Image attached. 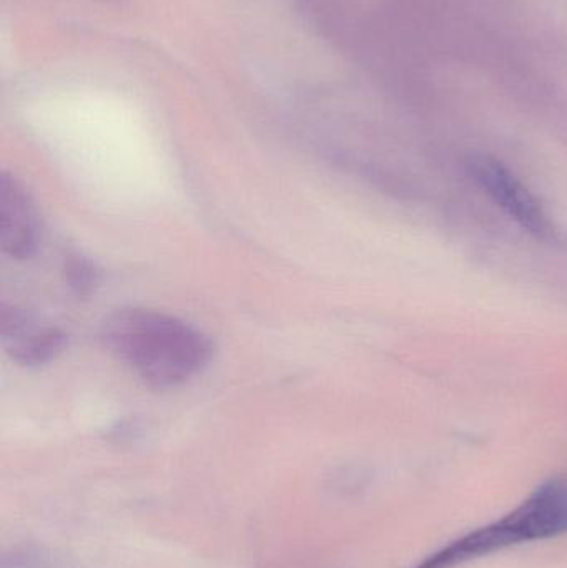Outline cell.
Here are the masks:
<instances>
[{"label":"cell","instance_id":"4","mask_svg":"<svg viewBox=\"0 0 567 568\" xmlns=\"http://www.w3.org/2000/svg\"><path fill=\"white\" fill-rule=\"evenodd\" d=\"M0 339L10 359L26 367L50 363L67 346L62 329L40 326L32 314L6 303L0 306Z\"/></svg>","mask_w":567,"mask_h":568},{"label":"cell","instance_id":"2","mask_svg":"<svg viewBox=\"0 0 567 568\" xmlns=\"http://www.w3.org/2000/svg\"><path fill=\"white\" fill-rule=\"evenodd\" d=\"M567 532V477L543 484L528 500L508 516L473 530L415 568H453L489 556L496 550L535 540L551 539Z\"/></svg>","mask_w":567,"mask_h":568},{"label":"cell","instance_id":"1","mask_svg":"<svg viewBox=\"0 0 567 568\" xmlns=\"http://www.w3.org/2000/svg\"><path fill=\"white\" fill-rule=\"evenodd\" d=\"M102 341L153 389L182 386L205 369L213 353L209 337L185 321L143 307L110 314Z\"/></svg>","mask_w":567,"mask_h":568},{"label":"cell","instance_id":"6","mask_svg":"<svg viewBox=\"0 0 567 568\" xmlns=\"http://www.w3.org/2000/svg\"><path fill=\"white\" fill-rule=\"evenodd\" d=\"M63 278L75 296L89 297L99 287L100 272L85 256L69 255L63 262Z\"/></svg>","mask_w":567,"mask_h":568},{"label":"cell","instance_id":"5","mask_svg":"<svg viewBox=\"0 0 567 568\" xmlns=\"http://www.w3.org/2000/svg\"><path fill=\"white\" fill-rule=\"evenodd\" d=\"M40 242L39 213L13 176L0 175V248L10 260H29Z\"/></svg>","mask_w":567,"mask_h":568},{"label":"cell","instance_id":"3","mask_svg":"<svg viewBox=\"0 0 567 568\" xmlns=\"http://www.w3.org/2000/svg\"><path fill=\"white\" fill-rule=\"evenodd\" d=\"M473 176L482 189L523 229L538 239L553 235V225L536 196L498 160L476 156L472 160Z\"/></svg>","mask_w":567,"mask_h":568}]
</instances>
